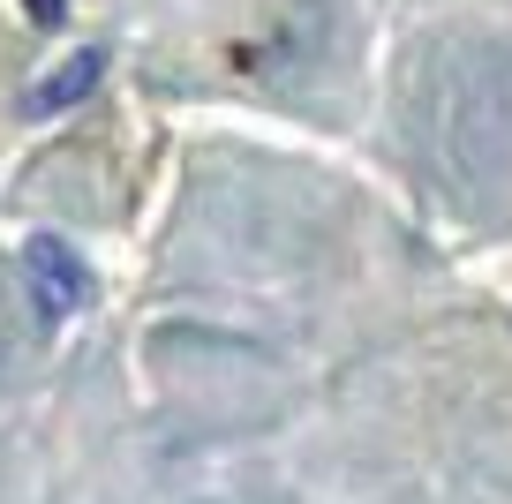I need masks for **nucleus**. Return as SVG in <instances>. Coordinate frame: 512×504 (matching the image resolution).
I'll use <instances>...</instances> for the list:
<instances>
[{"label": "nucleus", "mask_w": 512, "mask_h": 504, "mask_svg": "<svg viewBox=\"0 0 512 504\" xmlns=\"http://www.w3.org/2000/svg\"><path fill=\"white\" fill-rule=\"evenodd\" d=\"M31 294H38V309L46 316H76L83 309V294H91V279H83V264H76V249L68 241H31Z\"/></svg>", "instance_id": "1"}, {"label": "nucleus", "mask_w": 512, "mask_h": 504, "mask_svg": "<svg viewBox=\"0 0 512 504\" xmlns=\"http://www.w3.org/2000/svg\"><path fill=\"white\" fill-rule=\"evenodd\" d=\"M98 68H106L98 53H76L61 76H46V83L31 91V113H61V106H76V98H91V91H98Z\"/></svg>", "instance_id": "2"}, {"label": "nucleus", "mask_w": 512, "mask_h": 504, "mask_svg": "<svg viewBox=\"0 0 512 504\" xmlns=\"http://www.w3.org/2000/svg\"><path fill=\"white\" fill-rule=\"evenodd\" d=\"M8 347H16V339H8V294H0V362H8Z\"/></svg>", "instance_id": "3"}]
</instances>
